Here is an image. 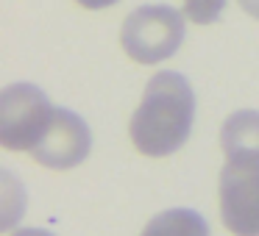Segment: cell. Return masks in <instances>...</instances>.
Instances as JSON below:
<instances>
[{"mask_svg": "<svg viewBox=\"0 0 259 236\" xmlns=\"http://www.w3.org/2000/svg\"><path fill=\"white\" fill-rule=\"evenodd\" d=\"M240 3V9L245 14H251L253 20H259V0H237Z\"/></svg>", "mask_w": 259, "mask_h": 236, "instance_id": "10", "label": "cell"}, {"mask_svg": "<svg viewBox=\"0 0 259 236\" xmlns=\"http://www.w3.org/2000/svg\"><path fill=\"white\" fill-rule=\"evenodd\" d=\"M56 106L34 84H12L0 95V145L6 150H34L45 136Z\"/></svg>", "mask_w": 259, "mask_h": 236, "instance_id": "3", "label": "cell"}, {"mask_svg": "<svg viewBox=\"0 0 259 236\" xmlns=\"http://www.w3.org/2000/svg\"><path fill=\"white\" fill-rule=\"evenodd\" d=\"M117 0H78V6H84V9H92V12H98V9H109V6H114Z\"/></svg>", "mask_w": 259, "mask_h": 236, "instance_id": "9", "label": "cell"}, {"mask_svg": "<svg viewBox=\"0 0 259 236\" xmlns=\"http://www.w3.org/2000/svg\"><path fill=\"white\" fill-rule=\"evenodd\" d=\"M90 150H92L90 125L75 111L56 108L45 136L31 153H34V161L48 169H73L90 156Z\"/></svg>", "mask_w": 259, "mask_h": 236, "instance_id": "5", "label": "cell"}, {"mask_svg": "<svg viewBox=\"0 0 259 236\" xmlns=\"http://www.w3.org/2000/svg\"><path fill=\"white\" fill-rule=\"evenodd\" d=\"M12 236H53L51 230H42V228H23V230H17V233H12Z\"/></svg>", "mask_w": 259, "mask_h": 236, "instance_id": "11", "label": "cell"}, {"mask_svg": "<svg viewBox=\"0 0 259 236\" xmlns=\"http://www.w3.org/2000/svg\"><path fill=\"white\" fill-rule=\"evenodd\" d=\"M184 14L173 6H140L125 17L120 45L137 64H159L176 56L184 42Z\"/></svg>", "mask_w": 259, "mask_h": 236, "instance_id": "2", "label": "cell"}, {"mask_svg": "<svg viewBox=\"0 0 259 236\" xmlns=\"http://www.w3.org/2000/svg\"><path fill=\"white\" fill-rule=\"evenodd\" d=\"M226 3L229 0H184V14L198 25H209L223 14Z\"/></svg>", "mask_w": 259, "mask_h": 236, "instance_id": "8", "label": "cell"}, {"mask_svg": "<svg viewBox=\"0 0 259 236\" xmlns=\"http://www.w3.org/2000/svg\"><path fill=\"white\" fill-rule=\"evenodd\" d=\"M218 192L226 228L234 236H259V164L226 161Z\"/></svg>", "mask_w": 259, "mask_h": 236, "instance_id": "4", "label": "cell"}, {"mask_svg": "<svg viewBox=\"0 0 259 236\" xmlns=\"http://www.w3.org/2000/svg\"><path fill=\"white\" fill-rule=\"evenodd\" d=\"M140 236H209V225L192 208H170L156 214Z\"/></svg>", "mask_w": 259, "mask_h": 236, "instance_id": "7", "label": "cell"}, {"mask_svg": "<svg viewBox=\"0 0 259 236\" xmlns=\"http://www.w3.org/2000/svg\"><path fill=\"white\" fill-rule=\"evenodd\" d=\"M195 120V92L179 73L162 70L145 86L140 108L134 111L128 134L142 156H173L190 139Z\"/></svg>", "mask_w": 259, "mask_h": 236, "instance_id": "1", "label": "cell"}, {"mask_svg": "<svg viewBox=\"0 0 259 236\" xmlns=\"http://www.w3.org/2000/svg\"><path fill=\"white\" fill-rule=\"evenodd\" d=\"M220 145L229 161H256L259 164V111H234L223 123Z\"/></svg>", "mask_w": 259, "mask_h": 236, "instance_id": "6", "label": "cell"}]
</instances>
